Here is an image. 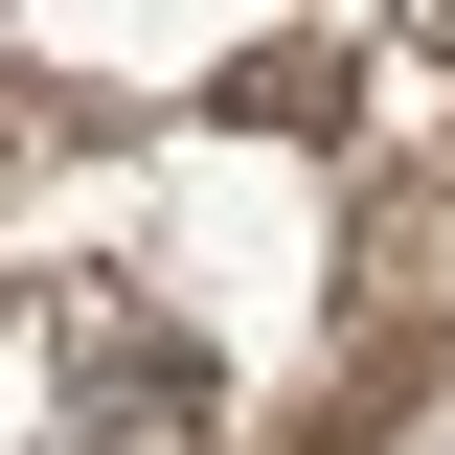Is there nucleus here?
<instances>
[{
    "instance_id": "nucleus-1",
    "label": "nucleus",
    "mask_w": 455,
    "mask_h": 455,
    "mask_svg": "<svg viewBox=\"0 0 455 455\" xmlns=\"http://www.w3.org/2000/svg\"><path fill=\"white\" fill-rule=\"evenodd\" d=\"M0 387H23V455H205V364L114 274H23L0 296Z\"/></svg>"
}]
</instances>
